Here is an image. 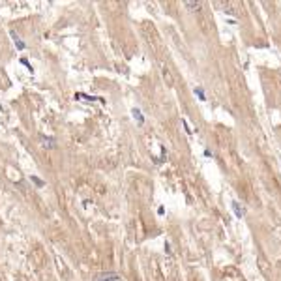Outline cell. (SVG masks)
Masks as SVG:
<instances>
[{
    "instance_id": "obj_1",
    "label": "cell",
    "mask_w": 281,
    "mask_h": 281,
    "mask_svg": "<svg viewBox=\"0 0 281 281\" xmlns=\"http://www.w3.org/2000/svg\"><path fill=\"white\" fill-rule=\"evenodd\" d=\"M120 279V276L118 274H114V272H105V274H98L94 281H118Z\"/></svg>"
},
{
    "instance_id": "obj_2",
    "label": "cell",
    "mask_w": 281,
    "mask_h": 281,
    "mask_svg": "<svg viewBox=\"0 0 281 281\" xmlns=\"http://www.w3.org/2000/svg\"><path fill=\"white\" fill-rule=\"evenodd\" d=\"M11 39H13V43H15V47H17L19 51H24V49H26V43H24V41H23V39H21L15 32H11Z\"/></svg>"
},
{
    "instance_id": "obj_3",
    "label": "cell",
    "mask_w": 281,
    "mask_h": 281,
    "mask_svg": "<svg viewBox=\"0 0 281 281\" xmlns=\"http://www.w3.org/2000/svg\"><path fill=\"white\" fill-rule=\"evenodd\" d=\"M43 148H56V139L54 137H41Z\"/></svg>"
},
{
    "instance_id": "obj_4",
    "label": "cell",
    "mask_w": 281,
    "mask_h": 281,
    "mask_svg": "<svg viewBox=\"0 0 281 281\" xmlns=\"http://www.w3.org/2000/svg\"><path fill=\"white\" fill-rule=\"evenodd\" d=\"M75 99H86V101H101V103H103V99H101V98H98V96H86V94H75Z\"/></svg>"
},
{
    "instance_id": "obj_5",
    "label": "cell",
    "mask_w": 281,
    "mask_h": 281,
    "mask_svg": "<svg viewBox=\"0 0 281 281\" xmlns=\"http://www.w3.org/2000/svg\"><path fill=\"white\" fill-rule=\"evenodd\" d=\"M231 208H233V212H234L236 218H244V210L240 208V204L236 201H231Z\"/></svg>"
},
{
    "instance_id": "obj_6",
    "label": "cell",
    "mask_w": 281,
    "mask_h": 281,
    "mask_svg": "<svg viewBox=\"0 0 281 281\" xmlns=\"http://www.w3.org/2000/svg\"><path fill=\"white\" fill-rule=\"evenodd\" d=\"M193 94H195V96H197V98H199L201 101H204V99H206V92H204V88H203L201 84L193 88Z\"/></svg>"
},
{
    "instance_id": "obj_7",
    "label": "cell",
    "mask_w": 281,
    "mask_h": 281,
    "mask_svg": "<svg viewBox=\"0 0 281 281\" xmlns=\"http://www.w3.org/2000/svg\"><path fill=\"white\" fill-rule=\"evenodd\" d=\"M131 114H133V118L137 120V124H139V126H143V124H144V116H143L141 109H133V111H131Z\"/></svg>"
},
{
    "instance_id": "obj_8",
    "label": "cell",
    "mask_w": 281,
    "mask_h": 281,
    "mask_svg": "<svg viewBox=\"0 0 281 281\" xmlns=\"http://www.w3.org/2000/svg\"><path fill=\"white\" fill-rule=\"evenodd\" d=\"M186 6H188V8H189L191 11H199L203 4H201V2H186Z\"/></svg>"
},
{
    "instance_id": "obj_9",
    "label": "cell",
    "mask_w": 281,
    "mask_h": 281,
    "mask_svg": "<svg viewBox=\"0 0 281 281\" xmlns=\"http://www.w3.org/2000/svg\"><path fill=\"white\" fill-rule=\"evenodd\" d=\"M30 180L36 184V188H45V182H43L41 178H38V176H34V174H32V176H30Z\"/></svg>"
},
{
    "instance_id": "obj_10",
    "label": "cell",
    "mask_w": 281,
    "mask_h": 281,
    "mask_svg": "<svg viewBox=\"0 0 281 281\" xmlns=\"http://www.w3.org/2000/svg\"><path fill=\"white\" fill-rule=\"evenodd\" d=\"M182 126H184L186 133H191V128H189V124H188V120H186V118H182Z\"/></svg>"
},
{
    "instance_id": "obj_11",
    "label": "cell",
    "mask_w": 281,
    "mask_h": 281,
    "mask_svg": "<svg viewBox=\"0 0 281 281\" xmlns=\"http://www.w3.org/2000/svg\"><path fill=\"white\" fill-rule=\"evenodd\" d=\"M21 64H23V66H26V69H28V71H32V66H30V62H28L26 58H21Z\"/></svg>"
},
{
    "instance_id": "obj_12",
    "label": "cell",
    "mask_w": 281,
    "mask_h": 281,
    "mask_svg": "<svg viewBox=\"0 0 281 281\" xmlns=\"http://www.w3.org/2000/svg\"><path fill=\"white\" fill-rule=\"evenodd\" d=\"M212 156H214V154H212V152L206 148V150H204V158H212Z\"/></svg>"
},
{
    "instance_id": "obj_13",
    "label": "cell",
    "mask_w": 281,
    "mask_h": 281,
    "mask_svg": "<svg viewBox=\"0 0 281 281\" xmlns=\"http://www.w3.org/2000/svg\"><path fill=\"white\" fill-rule=\"evenodd\" d=\"M158 214L163 216V214H165V206H159V208H158Z\"/></svg>"
}]
</instances>
